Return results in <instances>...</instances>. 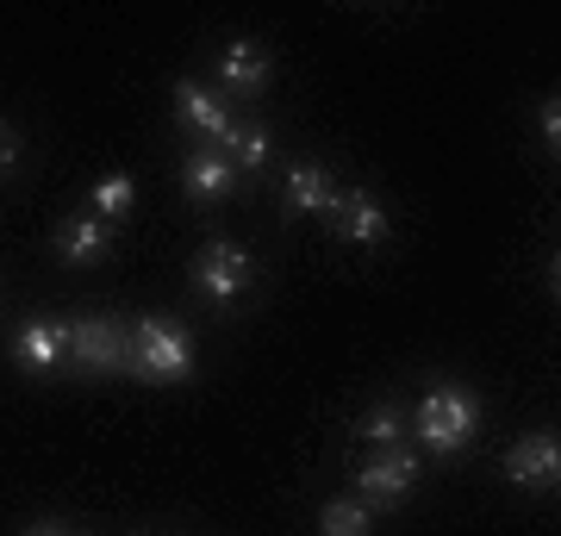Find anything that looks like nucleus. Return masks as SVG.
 <instances>
[{
  "mask_svg": "<svg viewBox=\"0 0 561 536\" xmlns=\"http://www.w3.org/2000/svg\"><path fill=\"white\" fill-rule=\"evenodd\" d=\"M131 368L138 375H157V380H181L194 368V343L181 331L175 318H144L131 331Z\"/></svg>",
  "mask_w": 561,
  "mask_h": 536,
  "instance_id": "obj_1",
  "label": "nucleus"
},
{
  "mask_svg": "<svg viewBox=\"0 0 561 536\" xmlns=\"http://www.w3.org/2000/svg\"><path fill=\"white\" fill-rule=\"evenodd\" d=\"M474 424H481V406L461 394V387H437V394H424V406H419L424 449L449 456V449H461V443L474 437Z\"/></svg>",
  "mask_w": 561,
  "mask_h": 536,
  "instance_id": "obj_2",
  "label": "nucleus"
},
{
  "mask_svg": "<svg viewBox=\"0 0 561 536\" xmlns=\"http://www.w3.org/2000/svg\"><path fill=\"white\" fill-rule=\"evenodd\" d=\"M69 356L81 368H131V338L113 318H81V324H69Z\"/></svg>",
  "mask_w": 561,
  "mask_h": 536,
  "instance_id": "obj_3",
  "label": "nucleus"
},
{
  "mask_svg": "<svg viewBox=\"0 0 561 536\" xmlns=\"http://www.w3.org/2000/svg\"><path fill=\"white\" fill-rule=\"evenodd\" d=\"M194 281H201L206 299H238L243 287H250V256L243 250H231V243H206L201 262H194Z\"/></svg>",
  "mask_w": 561,
  "mask_h": 536,
  "instance_id": "obj_4",
  "label": "nucleus"
},
{
  "mask_svg": "<svg viewBox=\"0 0 561 536\" xmlns=\"http://www.w3.org/2000/svg\"><path fill=\"white\" fill-rule=\"evenodd\" d=\"M412 480H419V461L412 456H375V461H362V475H356V487H362V505H400L405 493H412Z\"/></svg>",
  "mask_w": 561,
  "mask_h": 536,
  "instance_id": "obj_5",
  "label": "nucleus"
},
{
  "mask_svg": "<svg viewBox=\"0 0 561 536\" xmlns=\"http://www.w3.org/2000/svg\"><path fill=\"white\" fill-rule=\"evenodd\" d=\"M505 475L518 480V487H549V480L561 475V443H556V431H537V437H518V443H512Z\"/></svg>",
  "mask_w": 561,
  "mask_h": 536,
  "instance_id": "obj_6",
  "label": "nucleus"
},
{
  "mask_svg": "<svg viewBox=\"0 0 561 536\" xmlns=\"http://www.w3.org/2000/svg\"><path fill=\"white\" fill-rule=\"evenodd\" d=\"M13 356H20L25 368H57V362L69 356V324H62V318H32V324H20Z\"/></svg>",
  "mask_w": 561,
  "mask_h": 536,
  "instance_id": "obj_7",
  "label": "nucleus"
},
{
  "mask_svg": "<svg viewBox=\"0 0 561 536\" xmlns=\"http://www.w3.org/2000/svg\"><path fill=\"white\" fill-rule=\"evenodd\" d=\"M219 76H225V88H238V94H262V88H268V50H262L256 38H238L219 57Z\"/></svg>",
  "mask_w": 561,
  "mask_h": 536,
  "instance_id": "obj_8",
  "label": "nucleus"
},
{
  "mask_svg": "<svg viewBox=\"0 0 561 536\" xmlns=\"http://www.w3.org/2000/svg\"><path fill=\"white\" fill-rule=\"evenodd\" d=\"M337 199L343 194L331 187V169H319V162L287 175V213H337Z\"/></svg>",
  "mask_w": 561,
  "mask_h": 536,
  "instance_id": "obj_9",
  "label": "nucleus"
},
{
  "mask_svg": "<svg viewBox=\"0 0 561 536\" xmlns=\"http://www.w3.org/2000/svg\"><path fill=\"white\" fill-rule=\"evenodd\" d=\"M57 256L76 262V269H88V262L106 256V225L94 219V213H81V219H62L57 225Z\"/></svg>",
  "mask_w": 561,
  "mask_h": 536,
  "instance_id": "obj_10",
  "label": "nucleus"
},
{
  "mask_svg": "<svg viewBox=\"0 0 561 536\" xmlns=\"http://www.w3.org/2000/svg\"><path fill=\"white\" fill-rule=\"evenodd\" d=\"M337 225L350 243H381L387 238V213L375 206L368 187H350V199H337Z\"/></svg>",
  "mask_w": 561,
  "mask_h": 536,
  "instance_id": "obj_11",
  "label": "nucleus"
},
{
  "mask_svg": "<svg viewBox=\"0 0 561 536\" xmlns=\"http://www.w3.org/2000/svg\"><path fill=\"white\" fill-rule=\"evenodd\" d=\"M175 113H181V125H194V132H213V138H225V132H231L225 106H219L213 94H201V81H181V88H175Z\"/></svg>",
  "mask_w": 561,
  "mask_h": 536,
  "instance_id": "obj_12",
  "label": "nucleus"
},
{
  "mask_svg": "<svg viewBox=\"0 0 561 536\" xmlns=\"http://www.w3.org/2000/svg\"><path fill=\"white\" fill-rule=\"evenodd\" d=\"M181 181H187V194L194 199H225L231 194V162L225 157H187Z\"/></svg>",
  "mask_w": 561,
  "mask_h": 536,
  "instance_id": "obj_13",
  "label": "nucleus"
},
{
  "mask_svg": "<svg viewBox=\"0 0 561 536\" xmlns=\"http://www.w3.org/2000/svg\"><path fill=\"white\" fill-rule=\"evenodd\" d=\"M319 536H368V505L356 499H331L319 512Z\"/></svg>",
  "mask_w": 561,
  "mask_h": 536,
  "instance_id": "obj_14",
  "label": "nucleus"
},
{
  "mask_svg": "<svg viewBox=\"0 0 561 536\" xmlns=\"http://www.w3.org/2000/svg\"><path fill=\"white\" fill-rule=\"evenodd\" d=\"M225 144H231V157H238L243 169H262V162H268V132H262V125H231Z\"/></svg>",
  "mask_w": 561,
  "mask_h": 536,
  "instance_id": "obj_15",
  "label": "nucleus"
},
{
  "mask_svg": "<svg viewBox=\"0 0 561 536\" xmlns=\"http://www.w3.org/2000/svg\"><path fill=\"white\" fill-rule=\"evenodd\" d=\"M356 437L375 443V449H393V443H400V412H393V406H375V412L356 424Z\"/></svg>",
  "mask_w": 561,
  "mask_h": 536,
  "instance_id": "obj_16",
  "label": "nucleus"
},
{
  "mask_svg": "<svg viewBox=\"0 0 561 536\" xmlns=\"http://www.w3.org/2000/svg\"><path fill=\"white\" fill-rule=\"evenodd\" d=\"M131 194H138V187H131V175H106L101 187H94V219L125 213V206H131Z\"/></svg>",
  "mask_w": 561,
  "mask_h": 536,
  "instance_id": "obj_17",
  "label": "nucleus"
},
{
  "mask_svg": "<svg viewBox=\"0 0 561 536\" xmlns=\"http://www.w3.org/2000/svg\"><path fill=\"white\" fill-rule=\"evenodd\" d=\"M13 162H20V132H13V125L0 119V175H7Z\"/></svg>",
  "mask_w": 561,
  "mask_h": 536,
  "instance_id": "obj_18",
  "label": "nucleus"
},
{
  "mask_svg": "<svg viewBox=\"0 0 561 536\" xmlns=\"http://www.w3.org/2000/svg\"><path fill=\"white\" fill-rule=\"evenodd\" d=\"M542 138H549V150H556V144H561V113H556V100L542 106Z\"/></svg>",
  "mask_w": 561,
  "mask_h": 536,
  "instance_id": "obj_19",
  "label": "nucleus"
},
{
  "mask_svg": "<svg viewBox=\"0 0 561 536\" xmlns=\"http://www.w3.org/2000/svg\"><path fill=\"white\" fill-rule=\"evenodd\" d=\"M25 536H69V531H62V524H32Z\"/></svg>",
  "mask_w": 561,
  "mask_h": 536,
  "instance_id": "obj_20",
  "label": "nucleus"
}]
</instances>
